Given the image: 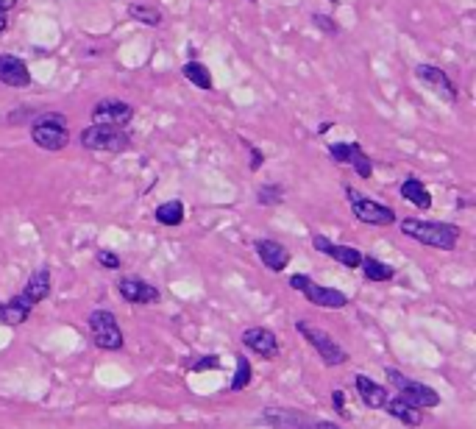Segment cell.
I'll return each mask as SVG.
<instances>
[{
	"label": "cell",
	"instance_id": "6da1fadb",
	"mask_svg": "<svg viewBox=\"0 0 476 429\" xmlns=\"http://www.w3.org/2000/svg\"><path fill=\"white\" fill-rule=\"evenodd\" d=\"M401 231L407 237H413L415 243L429 245V248H440V251H451L460 240V229L454 223H438V221L407 218V221H401Z\"/></svg>",
	"mask_w": 476,
	"mask_h": 429
},
{
	"label": "cell",
	"instance_id": "7a4b0ae2",
	"mask_svg": "<svg viewBox=\"0 0 476 429\" xmlns=\"http://www.w3.org/2000/svg\"><path fill=\"white\" fill-rule=\"evenodd\" d=\"M33 142L42 151H62L70 142V132H67V117L59 112H45L33 120L31 126Z\"/></svg>",
	"mask_w": 476,
	"mask_h": 429
},
{
	"label": "cell",
	"instance_id": "3957f363",
	"mask_svg": "<svg viewBox=\"0 0 476 429\" xmlns=\"http://www.w3.org/2000/svg\"><path fill=\"white\" fill-rule=\"evenodd\" d=\"M384 374H387V382L398 391V398L410 401V404L418 407V410H423V407H438V404H440V393H438V391H432L429 385L401 376L396 368H387Z\"/></svg>",
	"mask_w": 476,
	"mask_h": 429
},
{
	"label": "cell",
	"instance_id": "277c9868",
	"mask_svg": "<svg viewBox=\"0 0 476 429\" xmlns=\"http://www.w3.org/2000/svg\"><path fill=\"white\" fill-rule=\"evenodd\" d=\"M81 145L87 151H106V154H120L131 145V137L126 129H112V126H87L81 132Z\"/></svg>",
	"mask_w": 476,
	"mask_h": 429
},
{
	"label": "cell",
	"instance_id": "5b68a950",
	"mask_svg": "<svg viewBox=\"0 0 476 429\" xmlns=\"http://www.w3.org/2000/svg\"><path fill=\"white\" fill-rule=\"evenodd\" d=\"M295 329L301 332V334H304V337L312 343V349H315L317 354H320V360L329 365V368L349 363V354L343 351V346H340L334 337H329V334H326L323 329L312 327L310 321H298V324H295Z\"/></svg>",
	"mask_w": 476,
	"mask_h": 429
},
{
	"label": "cell",
	"instance_id": "8992f818",
	"mask_svg": "<svg viewBox=\"0 0 476 429\" xmlns=\"http://www.w3.org/2000/svg\"><path fill=\"white\" fill-rule=\"evenodd\" d=\"M290 287H292V290H301L304 296L310 298V304L323 307V309H343V307L349 304L346 293H340V290H334V287H320L310 276H304V273L290 276Z\"/></svg>",
	"mask_w": 476,
	"mask_h": 429
},
{
	"label": "cell",
	"instance_id": "52a82bcc",
	"mask_svg": "<svg viewBox=\"0 0 476 429\" xmlns=\"http://www.w3.org/2000/svg\"><path fill=\"white\" fill-rule=\"evenodd\" d=\"M90 329H92V340L97 349L103 351H120L123 349V332L117 327V318L106 309H95L90 312Z\"/></svg>",
	"mask_w": 476,
	"mask_h": 429
},
{
	"label": "cell",
	"instance_id": "ba28073f",
	"mask_svg": "<svg viewBox=\"0 0 476 429\" xmlns=\"http://www.w3.org/2000/svg\"><path fill=\"white\" fill-rule=\"evenodd\" d=\"M346 196H349L351 209H354L356 221H362V223H368V226H390V223H396V212H393L390 206L359 196L354 187H346Z\"/></svg>",
	"mask_w": 476,
	"mask_h": 429
},
{
	"label": "cell",
	"instance_id": "9c48e42d",
	"mask_svg": "<svg viewBox=\"0 0 476 429\" xmlns=\"http://www.w3.org/2000/svg\"><path fill=\"white\" fill-rule=\"evenodd\" d=\"M134 117L131 103L120 98H103L92 106V126H112V129H123L128 120Z\"/></svg>",
	"mask_w": 476,
	"mask_h": 429
},
{
	"label": "cell",
	"instance_id": "30bf717a",
	"mask_svg": "<svg viewBox=\"0 0 476 429\" xmlns=\"http://www.w3.org/2000/svg\"><path fill=\"white\" fill-rule=\"evenodd\" d=\"M415 78L426 87V90H432L435 95H440L445 103H454L457 100V87H454V81L445 75L440 67L435 65H418L415 67Z\"/></svg>",
	"mask_w": 476,
	"mask_h": 429
},
{
	"label": "cell",
	"instance_id": "8fae6325",
	"mask_svg": "<svg viewBox=\"0 0 476 429\" xmlns=\"http://www.w3.org/2000/svg\"><path fill=\"white\" fill-rule=\"evenodd\" d=\"M117 293L126 298L128 304H157L159 301L157 287L139 276H123L117 282Z\"/></svg>",
	"mask_w": 476,
	"mask_h": 429
},
{
	"label": "cell",
	"instance_id": "7c38bea8",
	"mask_svg": "<svg viewBox=\"0 0 476 429\" xmlns=\"http://www.w3.org/2000/svg\"><path fill=\"white\" fill-rule=\"evenodd\" d=\"M0 81H3L6 87L23 90V87L31 84V73H28V67H26V62H23L20 56L3 53V56H0Z\"/></svg>",
	"mask_w": 476,
	"mask_h": 429
},
{
	"label": "cell",
	"instance_id": "4fadbf2b",
	"mask_svg": "<svg viewBox=\"0 0 476 429\" xmlns=\"http://www.w3.org/2000/svg\"><path fill=\"white\" fill-rule=\"evenodd\" d=\"M243 343H245L248 349H254V354L265 357V360L279 357V340H276L273 332L265 329V327H251V329H245L243 332Z\"/></svg>",
	"mask_w": 476,
	"mask_h": 429
},
{
	"label": "cell",
	"instance_id": "5bb4252c",
	"mask_svg": "<svg viewBox=\"0 0 476 429\" xmlns=\"http://www.w3.org/2000/svg\"><path fill=\"white\" fill-rule=\"evenodd\" d=\"M312 245H315L317 251H323V254H329L332 260H337L340 265H346V268H359L362 263V254L356 251V248H351V245H334L329 237H323V234H315L312 237Z\"/></svg>",
	"mask_w": 476,
	"mask_h": 429
},
{
	"label": "cell",
	"instance_id": "9a60e30c",
	"mask_svg": "<svg viewBox=\"0 0 476 429\" xmlns=\"http://www.w3.org/2000/svg\"><path fill=\"white\" fill-rule=\"evenodd\" d=\"M256 254L268 270H276V273L290 265V251L279 240H256Z\"/></svg>",
	"mask_w": 476,
	"mask_h": 429
},
{
	"label": "cell",
	"instance_id": "2e32d148",
	"mask_svg": "<svg viewBox=\"0 0 476 429\" xmlns=\"http://www.w3.org/2000/svg\"><path fill=\"white\" fill-rule=\"evenodd\" d=\"M31 309H33L31 301L23 296V293H17V296L11 298V301H3L0 324H6V327H20V324H26V321H28Z\"/></svg>",
	"mask_w": 476,
	"mask_h": 429
},
{
	"label": "cell",
	"instance_id": "e0dca14e",
	"mask_svg": "<svg viewBox=\"0 0 476 429\" xmlns=\"http://www.w3.org/2000/svg\"><path fill=\"white\" fill-rule=\"evenodd\" d=\"M356 382V391H359V398H362V404L365 407H371V410H381L384 404H387V388H381V385H376L374 379H368V376H356L354 379Z\"/></svg>",
	"mask_w": 476,
	"mask_h": 429
},
{
	"label": "cell",
	"instance_id": "ac0fdd59",
	"mask_svg": "<svg viewBox=\"0 0 476 429\" xmlns=\"http://www.w3.org/2000/svg\"><path fill=\"white\" fill-rule=\"evenodd\" d=\"M387 413L393 415V418H398L404 427H421L423 424V413L418 410V407H413L410 401H404V398H387Z\"/></svg>",
	"mask_w": 476,
	"mask_h": 429
},
{
	"label": "cell",
	"instance_id": "d6986e66",
	"mask_svg": "<svg viewBox=\"0 0 476 429\" xmlns=\"http://www.w3.org/2000/svg\"><path fill=\"white\" fill-rule=\"evenodd\" d=\"M265 421L282 429H312V421L304 413L292 410H265Z\"/></svg>",
	"mask_w": 476,
	"mask_h": 429
},
{
	"label": "cell",
	"instance_id": "ffe728a7",
	"mask_svg": "<svg viewBox=\"0 0 476 429\" xmlns=\"http://www.w3.org/2000/svg\"><path fill=\"white\" fill-rule=\"evenodd\" d=\"M23 296L28 298L31 304H39V301H45V298L51 296V270L48 268H39L36 273H31Z\"/></svg>",
	"mask_w": 476,
	"mask_h": 429
},
{
	"label": "cell",
	"instance_id": "44dd1931",
	"mask_svg": "<svg viewBox=\"0 0 476 429\" xmlns=\"http://www.w3.org/2000/svg\"><path fill=\"white\" fill-rule=\"evenodd\" d=\"M401 198L415 203L418 209H429L432 206V193L423 187V181H418V179H407L404 184H401Z\"/></svg>",
	"mask_w": 476,
	"mask_h": 429
},
{
	"label": "cell",
	"instance_id": "7402d4cb",
	"mask_svg": "<svg viewBox=\"0 0 476 429\" xmlns=\"http://www.w3.org/2000/svg\"><path fill=\"white\" fill-rule=\"evenodd\" d=\"M359 268H362V273H365L368 282H390V279L396 276V270H393L390 265L379 263L376 257H362Z\"/></svg>",
	"mask_w": 476,
	"mask_h": 429
},
{
	"label": "cell",
	"instance_id": "603a6c76",
	"mask_svg": "<svg viewBox=\"0 0 476 429\" xmlns=\"http://www.w3.org/2000/svg\"><path fill=\"white\" fill-rule=\"evenodd\" d=\"M157 221L162 226H179L184 221V203L181 201H167L157 209Z\"/></svg>",
	"mask_w": 476,
	"mask_h": 429
},
{
	"label": "cell",
	"instance_id": "cb8c5ba5",
	"mask_svg": "<svg viewBox=\"0 0 476 429\" xmlns=\"http://www.w3.org/2000/svg\"><path fill=\"white\" fill-rule=\"evenodd\" d=\"M349 165L356 170V176H359V179H371V176H374V162L365 157V148H362L359 142H351Z\"/></svg>",
	"mask_w": 476,
	"mask_h": 429
},
{
	"label": "cell",
	"instance_id": "d4e9b609",
	"mask_svg": "<svg viewBox=\"0 0 476 429\" xmlns=\"http://www.w3.org/2000/svg\"><path fill=\"white\" fill-rule=\"evenodd\" d=\"M181 73H184V78L192 81L198 90H212V73L201 65V62H187V65L181 67Z\"/></svg>",
	"mask_w": 476,
	"mask_h": 429
},
{
	"label": "cell",
	"instance_id": "484cf974",
	"mask_svg": "<svg viewBox=\"0 0 476 429\" xmlns=\"http://www.w3.org/2000/svg\"><path fill=\"white\" fill-rule=\"evenodd\" d=\"M128 11H131V17L134 20H139V23H145V26H159L162 23V14H159L154 6H142V3H131L128 6Z\"/></svg>",
	"mask_w": 476,
	"mask_h": 429
},
{
	"label": "cell",
	"instance_id": "4316f807",
	"mask_svg": "<svg viewBox=\"0 0 476 429\" xmlns=\"http://www.w3.org/2000/svg\"><path fill=\"white\" fill-rule=\"evenodd\" d=\"M256 201H259L262 206H276V203L285 201V190H282L279 184H262L259 193H256Z\"/></svg>",
	"mask_w": 476,
	"mask_h": 429
},
{
	"label": "cell",
	"instance_id": "83f0119b",
	"mask_svg": "<svg viewBox=\"0 0 476 429\" xmlns=\"http://www.w3.org/2000/svg\"><path fill=\"white\" fill-rule=\"evenodd\" d=\"M251 385V363L245 357H237V376L231 379V391H245Z\"/></svg>",
	"mask_w": 476,
	"mask_h": 429
},
{
	"label": "cell",
	"instance_id": "f1b7e54d",
	"mask_svg": "<svg viewBox=\"0 0 476 429\" xmlns=\"http://www.w3.org/2000/svg\"><path fill=\"white\" fill-rule=\"evenodd\" d=\"M329 154H332V159H334V162H340V165H349L351 142H332V145H329Z\"/></svg>",
	"mask_w": 476,
	"mask_h": 429
},
{
	"label": "cell",
	"instance_id": "f546056e",
	"mask_svg": "<svg viewBox=\"0 0 476 429\" xmlns=\"http://www.w3.org/2000/svg\"><path fill=\"white\" fill-rule=\"evenodd\" d=\"M97 263L103 265V268H109V270H117L123 260H120L115 251H106V248H100V251H97Z\"/></svg>",
	"mask_w": 476,
	"mask_h": 429
},
{
	"label": "cell",
	"instance_id": "4dcf8cb0",
	"mask_svg": "<svg viewBox=\"0 0 476 429\" xmlns=\"http://www.w3.org/2000/svg\"><path fill=\"white\" fill-rule=\"evenodd\" d=\"M312 23H315L320 31L329 33V36H334V33H337V23H334L332 17H326V14H320V11H317V14H312Z\"/></svg>",
	"mask_w": 476,
	"mask_h": 429
},
{
	"label": "cell",
	"instance_id": "1f68e13d",
	"mask_svg": "<svg viewBox=\"0 0 476 429\" xmlns=\"http://www.w3.org/2000/svg\"><path fill=\"white\" fill-rule=\"evenodd\" d=\"M332 401H334V410H337V413L349 415V413H346V393H343V391H332Z\"/></svg>",
	"mask_w": 476,
	"mask_h": 429
},
{
	"label": "cell",
	"instance_id": "d6a6232c",
	"mask_svg": "<svg viewBox=\"0 0 476 429\" xmlns=\"http://www.w3.org/2000/svg\"><path fill=\"white\" fill-rule=\"evenodd\" d=\"M218 365H221L218 357H201L198 363L192 365V371H206V368H218Z\"/></svg>",
	"mask_w": 476,
	"mask_h": 429
},
{
	"label": "cell",
	"instance_id": "836d02e7",
	"mask_svg": "<svg viewBox=\"0 0 476 429\" xmlns=\"http://www.w3.org/2000/svg\"><path fill=\"white\" fill-rule=\"evenodd\" d=\"M248 151H251V170H259L262 162H265V157H262V151L254 148V145H248Z\"/></svg>",
	"mask_w": 476,
	"mask_h": 429
},
{
	"label": "cell",
	"instance_id": "e575fe53",
	"mask_svg": "<svg viewBox=\"0 0 476 429\" xmlns=\"http://www.w3.org/2000/svg\"><path fill=\"white\" fill-rule=\"evenodd\" d=\"M312 429H340V427L332 424V421H317V424H312Z\"/></svg>",
	"mask_w": 476,
	"mask_h": 429
},
{
	"label": "cell",
	"instance_id": "d590c367",
	"mask_svg": "<svg viewBox=\"0 0 476 429\" xmlns=\"http://www.w3.org/2000/svg\"><path fill=\"white\" fill-rule=\"evenodd\" d=\"M17 6V0H0V11H11Z\"/></svg>",
	"mask_w": 476,
	"mask_h": 429
},
{
	"label": "cell",
	"instance_id": "8d00e7d4",
	"mask_svg": "<svg viewBox=\"0 0 476 429\" xmlns=\"http://www.w3.org/2000/svg\"><path fill=\"white\" fill-rule=\"evenodd\" d=\"M9 28V17H6V11H0V33Z\"/></svg>",
	"mask_w": 476,
	"mask_h": 429
},
{
	"label": "cell",
	"instance_id": "74e56055",
	"mask_svg": "<svg viewBox=\"0 0 476 429\" xmlns=\"http://www.w3.org/2000/svg\"><path fill=\"white\" fill-rule=\"evenodd\" d=\"M329 129H332V123H320V126H317V134H326Z\"/></svg>",
	"mask_w": 476,
	"mask_h": 429
},
{
	"label": "cell",
	"instance_id": "f35d334b",
	"mask_svg": "<svg viewBox=\"0 0 476 429\" xmlns=\"http://www.w3.org/2000/svg\"><path fill=\"white\" fill-rule=\"evenodd\" d=\"M0 312H3V301H0Z\"/></svg>",
	"mask_w": 476,
	"mask_h": 429
},
{
	"label": "cell",
	"instance_id": "ab89813d",
	"mask_svg": "<svg viewBox=\"0 0 476 429\" xmlns=\"http://www.w3.org/2000/svg\"><path fill=\"white\" fill-rule=\"evenodd\" d=\"M332 3H337V0H332Z\"/></svg>",
	"mask_w": 476,
	"mask_h": 429
},
{
	"label": "cell",
	"instance_id": "60d3db41",
	"mask_svg": "<svg viewBox=\"0 0 476 429\" xmlns=\"http://www.w3.org/2000/svg\"><path fill=\"white\" fill-rule=\"evenodd\" d=\"M251 3H256V0H251Z\"/></svg>",
	"mask_w": 476,
	"mask_h": 429
}]
</instances>
